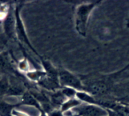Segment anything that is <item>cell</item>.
Here are the masks:
<instances>
[{
    "mask_svg": "<svg viewBox=\"0 0 129 116\" xmlns=\"http://www.w3.org/2000/svg\"><path fill=\"white\" fill-rule=\"evenodd\" d=\"M101 2H93L80 4L77 7L75 15V29L78 34L85 37L87 34L89 17L93 10Z\"/></svg>",
    "mask_w": 129,
    "mask_h": 116,
    "instance_id": "6da1fadb",
    "label": "cell"
},
{
    "mask_svg": "<svg viewBox=\"0 0 129 116\" xmlns=\"http://www.w3.org/2000/svg\"><path fill=\"white\" fill-rule=\"evenodd\" d=\"M58 78L61 87H69L77 92H84V85L78 76L68 70L61 69L58 70Z\"/></svg>",
    "mask_w": 129,
    "mask_h": 116,
    "instance_id": "7a4b0ae2",
    "label": "cell"
},
{
    "mask_svg": "<svg viewBox=\"0 0 129 116\" xmlns=\"http://www.w3.org/2000/svg\"><path fill=\"white\" fill-rule=\"evenodd\" d=\"M74 116H108V110L92 104H80L72 110Z\"/></svg>",
    "mask_w": 129,
    "mask_h": 116,
    "instance_id": "3957f363",
    "label": "cell"
},
{
    "mask_svg": "<svg viewBox=\"0 0 129 116\" xmlns=\"http://www.w3.org/2000/svg\"><path fill=\"white\" fill-rule=\"evenodd\" d=\"M4 27L6 34L9 37H13L15 30V17H13L12 12H8V15L5 19Z\"/></svg>",
    "mask_w": 129,
    "mask_h": 116,
    "instance_id": "277c9868",
    "label": "cell"
},
{
    "mask_svg": "<svg viewBox=\"0 0 129 116\" xmlns=\"http://www.w3.org/2000/svg\"><path fill=\"white\" fill-rule=\"evenodd\" d=\"M82 103V102L79 100L78 98H69V99L67 100L64 103L62 104V105L61 106L60 108L63 113H66V112H69V111L72 110V109H74L75 107H78V106L80 105Z\"/></svg>",
    "mask_w": 129,
    "mask_h": 116,
    "instance_id": "5b68a950",
    "label": "cell"
},
{
    "mask_svg": "<svg viewBox=\"0 0 129 116\" xmlns=\"http://www.w3.org/2000/svg\"><path fill=\"white\" fill-rule=\"evenodd\" d=\"M20 104L10 105L0 101V116H12V112Z\"/></svg>",
    "mask_w": 129,
    "mask_h": 116,
    "instance_id": "8992f818",
    "label": "cell"
},
{
    "mask_svg": "<svg viewBox=\"0 0 129 116\" xmlns=\"http://www.w3.org/2000/svg\"><path fill=\"white\" fill-rule=\"evenodd\" d=\"M0 68L9 71H13V66H12L8 55L7 53L0 54Z\"/></svg>",
    "mask_w": 129,
    "mask_h": 116,
    "instance_id": "52a82bcc",
    "label": "cell"
},
{
    "mask_svg": "<svg viewBox=\"0 0 129 116\" xmlns=\"http://www.w3.org/2000/svg\"><path fill=\"white\" fill-rule=\"evenodd\" d=\"M18 66H19L20 69L22 71H27V73L28 72V71L27 70L29 68V66H28V65L26 60H23L22 61L20 62Z\"/></svg>",
    "mask_w": 129,
    "mask_h": 116,
    "instance_id": "ba28073f",
    "label": "cell"
},
{
    "mask_svg": "<svg viewBox=\"0 0 129 116\" xmlns=\"http://www.w3.org/2000/svg\"><path fill=\"white\" fill-rule=\"evenodd\" d=\"M48 116H64V113L61 111L59 108L54 109L48 114Z\"/></svg>",
    "mask_w": 129,
    "mask_h": 116,
    "instance_id": "9c48e42d",
    "label": "cell"
},
{
    "mask_svg": "<svg viewBox=\"0 0 129 116\" xmlns=\"http://www.w3.org/2000/svg\"><path fill=\"white\" fill-rule=\"evenodd\" d=\"M129 26V18H128V23H127V27H128Z\"/></svg>",
    "mask_w": 129,
    "mask_h": 116,
    "instance_id": "30bf717a",
    "label": "cell"
},
{
    "mask_svg": "<svg viewBox=\"0 0 129 116\" xmlns=\"http://www.w3.org/2000/svg\"><path fill=\"white\" fill-rule=\"evenodd\" d=\"M128 28H129V26H128Z\"/></svg>",
    "mask_w": 129,
    "mask_h": 116,
    "instance_id": "8fae6325",
    "label": "cell"
}]
</instances>
